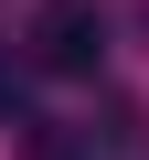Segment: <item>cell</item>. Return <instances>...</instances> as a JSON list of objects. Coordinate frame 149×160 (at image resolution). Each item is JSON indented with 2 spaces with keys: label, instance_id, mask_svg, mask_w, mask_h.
<instances>
[{
  "label": "cell",
  "instance_id": "6da1fadb",
  "mask_svg": "<svg viewBox=\"0 0 149 160\" xmlns=\"http://www.w3.org/2000/svg\"><path fill=\"white\" fill-rule=\"evenodd\" d=\"M22 43H32V64H43V75H96L107 22H96V0H43V11L22 22Z\"/></svg>",
  "mask_w": 149,
  "mask_h": 160
}]
</instances>
